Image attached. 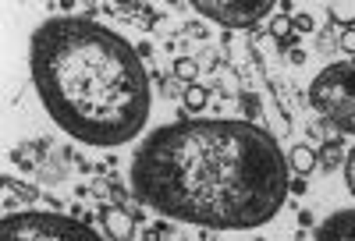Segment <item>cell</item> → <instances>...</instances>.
Here are the masks:
<instances>
[{"label": "cell", "instance_id": "obj_8", "mask_svg": "<svg viewBox=\"0 0 355 241\" xmlns=\"http://www.w3.org/2000/svg\"><path fill=\"white\" fill-rule=\"evenodd\" d=\"M288 167L299 174V177H309L316 167H320V157H316V149L309 145H295L291 153H288Z\"/></svg>", "mask_w": 355, "mask_h": 241}, {"label": "cell", "instance_id": "obj_11", "mask_svg": "<svg viewBox=\"0 0 355 241\" xmlns=\"http://www.w3.org/2000/svg\"><path fill=\"white\" fill-rule=\"evenodd\" d=\"M182 103H185L189 114H199L206 103H210V93H206L202 85H189V89H185V96H182Z\"/></svg>", "mask_w": 355, "mask_h": 241}, {"label": "cell", "instance_id": "obj_4", "mask_svg": "<svg viewBox=\"0 0 355 241\" xmlns=\"http://www.w3.org/2000/svg\"><path fill=\"white\" fill-rule=\"evenodd\" d=\"M0 241H103V238L82 220L21 209V213H8L0 220Z\"/></svg>", "mask_w": 355, "mask_h": 241}, {"label": "cell", "instance_id": "obj_17", "mask_svg": "<svg viewBox=\"0 0 355 241\" xmlns=\"http://www.w3.org/2000/svg\"><path fill=\"white\" fill-rule=\"evenodd\" d=\"M291 25L299 28V33H313V15H295Z\"/></svg>", "mask_w": 355, "mask_h": 241}, {"label": "cell", "instance_id": "obj_2", "mask_svg": "<svg viewBox=\"0 0 355 241\" xmlns=\"http://www.w3.org/2000/svg\"><path fill=\"white\" fill-rule=\"evenodd\" d=\"M28 71L50 120L85 145H125L150 120L142 57L93 18H46L28 39Z\"/></svg>", "mask_w": 355, "mask_h": 241}, {"label": "cell", "instance_id": "obj_1", "mask_svg": "<svg viewBox=\"0 0 355 241\" xmlns=\"http://www.w3.org/2000/svg\"><path fill=\"white\" fill-rule=\"evenodd\" d=\"M132 192L178 224L252 231L281 213L291 167L281 142L252 120L185 117L142 139Z\"/></svg>", "mask_w": 355, "mask_h": 241}, {"label": "cell", "instance_id": "obj_16", "mask_svg": "<svg viewBox=\"0 0 355 241\" xmlns=\"http://www.w3.org/2000/svg\"><path fill=\"white\" fill-rule=\"evenodd\" d=\"M338 46H341L345 53H352V57H355V28H345L341 39H338Z\"/></svg>", "mask_w": 355, "mask_h": 241}, {"label": "cell", "instance_id": "obj_10", "mask_svg": "<svg viewBox=\"0 0 355 241\" xmlns=\"http://www.w3.org/2000/svg\"><path fill=\"white\" fill-rule=\"evenodd\" d=\"M316 157H320V167H323V170H331V174H334V167H341V163H345V160H341V139H331V142L323 145Z\"/></svg>", "mask_w": 355, "mask_h": 241}, {"label": "cell", "instance_id": "obj_5", "mask_svg": "<svg viewBox=\"0 0 355 241\" xmlns=\"http://www.w3.org/2000/svg\"><path fill=\"white\" fill-rule=\"evenodd\" d=\"M192 11L224 28H256L259 21L274 15V4H266V0H259V4H245V0H196Z\"/></svg>", "mask_w": 355, "mask_h": 241}, {"label": "cell", "instance_id": "obj_3", "mask_svg": "<svg viewBox=\"0 0 355 241\" xmlns=\"http://www.w3.org/2000/svg\"><path fill=\"white\" fill-rule=\"evenodd\" d=\"M309 103L338 132L355 135V60H338L323 68L309 85Z\"/></svg>", "mask_w": 355, "mask_h": 241}, {"label": "cell", "instance_id": "obj_13", "mask_svg": "<svg viewBox=\"0 0 355 241\" xmlns=\"http://www.w3.org/2000/svg\"><path fill=\"white\" fill-rule=\"evenodd\" d=\"M291 28H295L291 18H288V15H277V18L270 21V36H274V39H288V36H291Z\"/></svg>", "mask_w": 355, "mask_h": 241}, {"label": "cell", "instance_id": "obj_14", "mask_svg": "<svg viewBox=\"0 0 355 241\" xmlns=\"http://www.w3.org/2000/svg\"><path fill=\"white\" fill-rule=\"evenodd\" d=\"M242 110H245V120H259V114H263V107H259V96H252V93H242Z\"/></svg>", "mask_w": 355, "mask_h": 241}, {"label": "cell", "instance_id": "obj_12", "mask_svg": "<svg viewBox=\"0 0 355 241\" xmlns=\"http://www.w3.org/2000/svg\"><path fill=\"white\" fill-rule=\"evenodd\" d=\"M196 75H199V68H196V60H192V57H178V60H174V78H182V82L196 85V82H192Z\"/></svg>", "mask_w": 355, "mask_h": 241}, {"label": "cell", "instance_id": "obj_6", "mask_svg": "<svg viewBox=\"0 0 355 241\" xmlns=\"http://www.w3.org/2000/svg\"><path fill=\"white\" fill-rule=\"evenodd\" d=\"M135 224H139V220L128 213V209H121V206H103V209H100V227H103V234H107L110 241H132Z\"/></svg>", "mask_w": 355, "mask_h": 241}, {"label": "cell", "instance_id": "obj_18", "mask_svg": "<svg viewBox=\"0 0 355 241\" xmlns=\"http://www.w3.org/2000/svg\"><path fill=\"white\" fill-rule=\"evenodd\" d=\"M4 188H11V192H8V195H15V188H18V185H15V181H11V177H8V181H4ZM18 195H21V199H33V195H36V192H33V188H28V185H25V188H21V192H18Z\"/></svg>", "mask_w": 355, "mask_h": 241}, {"label": "cell", "instance_id": "obj_7", "mask_svg": "<svg viewBox=\"0 0 355 241\" xmlns=\"http://www.w3.org/2000/svg\"><path fill=\"white\" fill-rule=\"evenodd\" d=\"M313 241H355V209H338L320 224Z\"/></svg>", "mask_w": 355, "mask_h": 241}, {"label": "cell", "instance_id": "obj_9", "mask_svg": "<svg viewBox=\"0 0 355 241\" xmlns=\"http://www.w3.org/2000/svg\"><path fill=\"white\" fill-rule=\"evenodd\" d=\"M331 21L345 25V28H355V0H334V4L327 8Z\"/></svg>", "mask_w": 355, "mask_h": 241}, {"label": "cell", "instance_id": "obj_15", "mask_svg": "<svg viewBox=\"0 0 355 241\" xmlns=\"http://www.w3.org/2000/svg\"><path fill=\"white\" fill-rule=\"evenodd\" d=\"M345 185H348V192L355 195V145H352V153L345 157Z\"/></svg>", "mask_w": 355, "mask_h": 241}]
</instances>
